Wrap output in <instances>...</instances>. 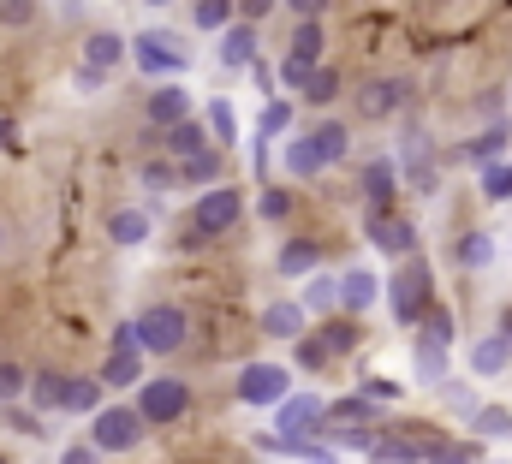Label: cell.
Listing matches in <instances>:
<instances>
[{"label": "cell", "instance_id": "cell-58", "mask_svg": "<svg viewBox=\"0 0 512 464\" xmlns=\"http://www.w3.org/2000/svg\"><path fill=\"white\" fill-rule=\"evenodd\" d=\"M495 334L512 346V304H501V316H495Z\"/></svg>", "mask_w": 512, "mask_h": 464}, {"label": "cell", "instance_id": "cell-43", "mask_svg": "<svg viewBox=\"0 0 512 464\" xmlns=\"http://www.w3.org/2000/svg\"><path fill=\"white\" fill-rule=\"evenodd\" d=\"M256 131H262V137L292 131V102H286V96H268V102H262V119H256Z\"/></svg>", "mask_w": 512, "mask_h": 464}, {"label": "cell", "instance_id": "cell-3", "mask_svg": "<svg viewBox=\"0 0 512 464\" xmlns=\"http://www.w3.org/2000/svg\"><path fill=\"white\" fill-rule=\"evenodd\" d=\"M131 322H137L143 357H149V351H155V357H173V351L191 346V316H185L179 304H149V310H137Z\"/></svg>", "mask_w": 512, "mask_h": 464}, {"label": "cell", "instance_id": "cell-44", "mask_svg": "<svg viewBox=\"0 0 512 464\" xmlns=\"http://www.w3.org/2000/svg\"><path fill=\"white\" fill-rule=\"evenodd\" d=\"M334 304H340V280H334V274L304 280V310H334Z\"/></svg>", "mask_w": 512, "mask_h": 464}, {"label": "cell", "instance_id": "cell-6", "mask_svg": "<svg viewBox=\"0 0 512 464\" xmlns=\"http://www.w3.org/2000/svg\"><path fill=\"white\" fill-rule=\"evenodd\" d=\"M507 143H512V119L495 114L477 137H465V143H453L441 161H459V167H477V173H489V167H501L507 161Z\"/></svg>", "mask_w": 512, "mask_h": 464}, {"label": "cell", "instance_id": "cell-46", "mask_svg": "<svg viewBox=\"0 0 512 464\" xmlns=\"http://www.w3.org/2000/svg\"><path fill=\"white\" fill-rule=\"evenodd\" d=\"M477 185H483V197H489V203H512V161L489 167V173H477Z\"/></svg>", "mask_w": 512, "mask_h": 464}, {"label": "cell", "instance_id": "cell-28", "mask_svg": "<svg viewBox=\"0 0 512 464\" xmlns=\"http://www.w3.org/2000/svg\"><path fill=\"white\" fill-rule=\"evenodd\" d=\"M239 24V0H197L191 6V30H203V36H227Z\"/></svg>", "mask_w": 512, "mask_h": 464}, {"label": "cell", "instance_id": "cell-17", "mask_svg": "<svg viewBox=\"0 0 512 464\" xmlns=\"http://www.w3.org/2000/svg\"><path fill=\"white\" fill-rule=\"evenodd\" d=\"M316 268H322V250L310 238H286L280 256H274V274L280 280H316Z\"/></svg>", "mask_w": 512, "mask_h": 464}, {"label": "cell", "instance_id": "cell-22", "mask_svg": "<svg viewBox=\"0 0 512 464\" xmlns=\"http://www.w3.org/2000/svg\"><path fill=\"white\" fill-rule=\"evenodd\" d=\"M149 232H155V209H114V215H108V238H114L120 250L149 244Z\"/></svg>", "mask_w": 512, "mask_h": 464}, {"label": "cell", "instance_id": "cell-64", "mask_svg": "<svg viewBox=\"0 0 512 464\" xmlns=\"http://www.w3.org/2000/svg\"><path fill=\"white\" fill-rule=\"evenodd\" d=\"M0 464H6V459H0Z\"/></svg>", "mask_w": 512, "mask_h": 464}, {"label": "cell", "instance_id": "cell-25", "mask_svg": "<svg viewBox=\"0 0 512 464\" xmlns=\"http://www.w3.org/2000/svg\"><path fill=\"white\" fill-rule=\"evenodd\" d=\"M310 137H316V149H322L328 167H346V161H352V131H346V119H316Z\"/></svg>", "mask_w": 512, "mask_h": 464}, {"label": "cell", "instance_id": "cell-61", "mask_svg": "<svg viewBox=\"0 0 512 464\" xmlns=\"http://www.w3.org/2000/svg\"><path fill=\"white\" fill-rule=\"evenodd\" d=\"M0 250H6V227H0Z\"/></svg>", "mask_w": 512, "mask_h": 464}, {"label": "cell", "instance_id": "cell-47", "mask_svg": "<svg viewBox=\"0 0 512 464\" xmlns=\"http://www.w3.org/2000/svg\"><path fill=\"white\" fill-rule=\"evenodd\" d=\"M36 12H42L36 0H0V24H6V30H30Z\"/></svg>", "mask_w": 512, "mask_h": 464}, {"label": "cell", "instance_id": "cell-37", "mask_svg": "<svg viewBox=\"0 0 512 464\" xmlns=\"http://www.w3.org/2000/svg\"><path fill=\"white\" fill-rule=\"evenodd\" d=\"M256 221H268V227L292 221V191H286V185H262V197H256Z\"/></svg>", "mask_w": 512, "mask_h": 464}, {"label": "cell", "instance_id": "cell-48", "mask_svg": "<svg viewBox=\"0 0 512 464\" xmlns=\"http://www.w3.org/2000/svg\"><path fill=\"white\" fill-rule=\"evenodd\" d=\"M423 453H429V464H477V441H465V447H441V441H423Z\"/></svg>", "mask_w": 512, "mask_h": 464}, {"label": "cell", "instance_id": "cell-52", "mask_svg": "<svg viewBox=\"0 0 512 464\" xmlns=\"http://www.w3.org/2000/svg\"><path fill=\"white\" fill-rule=\"evenodd\" d=\"M358 393H370L376 405H393V399H399V381H382V375H370V381H364Z\"/></svg>", "mask_w": 512, "mask_h": 464}, {"label": "cell", "instance_id": "cell-26", "mask_svg": "<svg viewBox=\"0 0 512 464\" xmlns=\"http://www.w3.org/2000/svg\"><path fill=\"white\" fill-rule=\"evenodd\" d=\"M340 90H346L340 66H328V60H322V66L304 78V90H298V96H304V108H334V102H340Z\"/></svg>", "mask_w": 512, "mask_h": 464}, {"label": "cell", "instance_id": "cell-54", "mask_svg": "<svg viewBox=\"0 0 512 464\" xmlns=\"http://www.w3.org/2000/svg\"><path fill=\"white\" fill-rule=\"evenodd\" d=\"M274 12V0H239V24H262Z\"/></svg>", "mask_w": 512, "mask_h": 464}, {"label": "cell", "instance_id": "cell-19", "mask_svg": "<svg viewBox=\"0 0 512 464\" xmlns=\"http://www.w3.org/2000/svg\"><path fill=\"white\" fill-rule=\"evenodd\" d=\"M256 447L262 453H274V459H298V464H334V447H322V441H298V435H256Z\"/></svg>", "mask_w": 512, "mask_h": 464}, {"label": "cell", "instance_id": "cell-8", "mask_svg": "<svg viewBox=\"0 0 512 464\" xmlns=\"http://www.w3.org/2000/svg\"><path fill=\"white\" fill-rule=\"evenodd\" d=\"M239 221H245V191L239 185H215V191H203L191 203V227L203 232V238H221V232H233Z\"/></svg>", "mask_w": 512, "mask_h": 464}, {"label": "cell", "instance_id": "cell-35", "mask_svg": "<svg viewBox=\"0 0 512 464\" xmlns=\"http://www.w3.org/2000/svg\"><path fill=\"white\" fill-rule=\"evenodd\" d=\"M316 340L334 351V357H352V351H358V316H334V322H322Z\"/></svg>", "mask_w": 512, "mask_h": 464}, {"label": "cell", "instance_id": "cell-34", "mask_svg": "<svg viewBox=\"0 0 512 464\" xmlns=\"http://www.w3.org/2000/svg\"><path fill=\"white\" fill-rule=\"evenodd\" d=\"M102 393H108V387H102V375H78V381H72V393H66V411H78V417H102V411H108V405H102Z\"/></svg>", "mask_w": 512, "mask_h": 464}, {"label": "cell", "instance_id": "cell-32", "mask_svg": "<svg viewBox=\"0 0 512 464\" xmlns=\"http://www.w3.org/2000/svg\"><path fill=\"white\" fill-rule=\"evenodd\" d=\"M322 54H328V36H322V24H292V48H286V60H298V66H322Z\"/></svg>", "mask_w": 512, "mask_h": 464}, {"label": "cell", "instance_id": "cell-49", "mask_svg": "<svg viewBox=\"0 0 512 464\" xmlns=\"http://www.w3.org/2000/svg\"><path fill=\"white\" fill-rule=\"evenodd\" d=\"M6 423H12L18 435H30V441H42V417H36L30 405H6Z\"/></svg>", "mask_w": 512, "mask_h": 464}, {"label": "cell", "instance_id": "cell-53", "mask_svg": "<svg viewBox=\"0 0 512 464\" xmlns=\"http://www.w3.org/2000/svg\"><path fill=\"white\" fill-rule=\"evenodd\" d=\"M286 12H298V24H322L328 0H286Z\"/></svg>", "mask_w": 512, "mask_h": 464}, {"label": "cell", "instance_id": "cell-59", "mask_svg": "<svg viewBox=\"0 0 512 464\" xmlns=\"http://www.w3.org/2000/svg\"><path fill=\"white\" fill-rule=\"evenodd\" d=\"M203 244H209V238H203L197 227H185V232H179V250H203Z\"/></svg>", "mask_w": 512, "mask_h": 464}, {"label": "cell", "instance_id": "cell-12", "mask_svg": "<svg viewBox=\"0 0 512 464\" xmlns=\"http://www.w3.org/2000/svg\"><path fill=\"white\" fill-rule=\"evenodd\" d=\"M382 274L376 268H364V262H352L346 274H340V310L346 316H364V310H376V298H382Z\"/></svg>", "mask_w": 512, "mask_h": 464}, {"label": "cell", "instance_id": "cell-16", "mask_svg": "<svg viewBox=\"0 0 512 464\" xmlns=\"http://www.w3.org/2000/svg\"><path fill=\"white\" fill-rule=\"evenodd\" d=\"M280 161H286L292 179H316V173H328V161H322V149H316L310 131H292V137L280 143Z\"/></svg>", "mask_w": 512, "mask_h": 464}, {"label": "cell", "instance_id": "cell-10", "mask_svg": "<svg viewBox=\"0 0 512 464\" xmlns=\"http://www.w3.org/2000/svg\"><path fill=\"white\" fill-rule=\"evenodd\" d=\"M405 102H411V84H405V78H364V84L352 90V108H358V119H364V125H382V119H393Z\"/></svg>", "mask_w": 512, "mask_h": 464}, {"label": "cell", "instance_id": "cell-41", "mask_svg": "<svg viewBox=\"0 0 512 464\" xmlns=\"http://www.w3.org/2000/svg\"><path fill=\"white\" fill-rule=\"evenodd\" d=\"M376 464H429V453L417 447V441H399V435H382V447L370 453Z\"/></svg>", "mask_w": 512, "mask_h": 464}, {"label": "cell", "instance_id": "cell-29", "mask_svg": "<svg viewBox=\"0 0 512 464\" xmlns=\"http://www.w3.org/2000/svg\"><path fill=\"white\" fill-rule=\"evenodd\" d=\"M179 167H185V185L203 197V191H215V185H221L227 155H221V143H215V149H203V155H191V161H179Z\"/></svg>", "mask_w": 512, "mask_h": 464}, {"label": "cell", "instance_id": "cell-15", "mask_svg": "<svg viewBox=\"0 0 512 464\" xmlns=\"http://www.w3.org/2000/svg\"><path fill=\"white\" fill-rule=\"evenodd\" d=\"M256 328L268 334V340H304V298H274L262 316H256Z\"/></svg>", "mask_w": 512, "mask_h": 464}, {"label": "cell", "instance_id": "cell-11", "mask_svg": "<svg viewBox=\"0 0 512 464\" xmlns=\"http://www.w3.org/2000/svg\"><path fill=\"white\" fill-rule=\"evenodd\" d=\"M274 435L328 441V405H322L316 393H298V399H286V405H280V423H274Z\"/></svg>", "mask_w": 512, "mask_h": 464}, {"label": "cell", "instance_id": "cell-56", "mask_svg": "<svg viewBox=\"0 0 512 464\" xmlns=\"http://www.w3.org/2000/svg\"><path fill=\"white\" fill-rule=\"evenodd\" d=\"M251 84H256V90H274V84H280V72H274L268 60H256V66H251Z\"/></svg>", "mask_w": 512, "mask_h": 464}, {"label": "cell", "instance_id": "cell-20", "mask_svg": "<svg viewBox=\"0 0 512 464\" xmlns=\"http://www.w3.org/2000/svg\"><path fill=\"white\" fill-rule=\"evenodd\" d=\"M143 114H149L155 131H173V125H185V119H191V96H185L179 84H155V96H149V108H143Z\"/></svg>", "mask_w": 512, "mask_h": 464}, {"label": "cell", "instance_id": "cell-14", "mask_svg": "<svg viewBox=\"0 0 512 464\" xmlns=\"http://www.w3.org/2000/svg\"><path fill=\"white\" fill-rule=\"evenodd\" d=\"M84 66H96V72L114 78V66H131V36H120V30H90L84 36Z\"/></svg>", "mask_w": 512, "mask_h": 464}, {"label": "cell", "instance_id": "cell-57", "mask_svg": "<svg viewBox=\"0 0 512 464\" xmlns=\"http://www.w3.org/2000/svg\"><path fill=\"white\" fill-rule=\"evenodd\" d=\"M0 149H18V125L0 114Z\"/></svg>", "mask_w": 512, "mask_h": 464}, {"label": "cell", "instance_id": "cell-1", "mask_svg": "<svg viewBox=\"0 0 512 464\" xmlns=\"http://www.w3.org/2000/svg\"><path fill=\"white\" fill-rule=\"evenodd\" d=\"M441 298H435V274H429V262L423 256H411V262H399L393 268V280H387V310H393V322L399 328H423V316L435 310Z\"/></svg>", "mask_w": 512, "mask_h": 464}, {"label": "cell", "instance_id": "cell-4", "mask_svg": "<svg viewBox=\"0 0 512 464\" xmlns=\"http://www.w3.org/2000/svg\"><path fill=\"white\" fill-rule=\"evenodd\" d=\"M131 405L143 411L149 429H167V423H179V417L191 411V381H179V375H149Z\"/></svg>", "mask_w": 512, "mask_h": 464}, {"label": "cell", "instance_id": "cell-40", "mask_svg": "<svg viewBox=\"0 0 512 464\" xmlns=\"http://www.w3.org/2000/svg\"><path fill=\"white\" fill-rule=\"evenodd\" d=\"M328 363H334V351L322 346V340H316V334H304V340H298V346H292V369H304V375H322V369H328Z\"/></svg>", "mask_w": 512, "mask_h": 464}, {"label": "cell", "instance_id": "cell-2", "mask_svg": "<svg viewBox=\"0 0 512 464\" xmlns=\"http://www.w3.org/2000/svg\"><path fill=\"white\" fill-rule=\"evenodd\" d=\"M131 66L161 84V78H179V72L191 66V48H185L173 30H137V36H131Z\"/></svg>", "mask_w": 512, "mask_h": 464}, {"label": "cell", "instance_id": "cell-50", "mask_svg": "<svg viewBox=\"0 0 512 464\" xmlns=\"http://www.w3.org/2000/svg\"><path fill=\"white\" fill-rule=\"evenodd\" d=\"M102 84H108V72H96V66H78V72H72V90H78V96H96Z\"/></svg>", "mask_w": 512, "mask_h": 464}, {"label": "cell", "instance_id": "cell-39", "mask_svg": "<svg viewBox=\"0 0 512 464\" xmlns=\"http://www.w3.org/2000/svg\"><path fill=\"white\" fill-rule=\"evenodd\" d=\"M441 399H447V411H453V417H465V423H471V417L483 411V399H477V387H471V381H459V375H453V381L441 387Z\"/></svg>", "mask_w": 512, "mask_h": 464}, {"label": "cell", "instance_id": "cell-21", "mask_svg": "<svg viewBox=\"0 0 512 464\" xmlns=\"http://www.w3.org/2000/svg\"><path fill=\"white\" fill-rule=\"evenodd\" d=\"M328 423H334V429H376V423H382V405H376L370 393H346V399L328 405Z\"/></svg>", "mask_w": 512, "mask_h": 464}, {"label": "cell", "instance_id": "cell-38", "mask_svg": "<svg viewBox=\"0 0 512 464\" xmlns=\"http://www.w3.org/2000/svg\"><path fill=\"white\" fill-rule=\"evenodd\" d=\"M30 375H36V369L0 357V405H24V399H30Z\"/></svg>", "mask_w": 512, "mask_h": 464}, {"label": "cell", "instance_id": "cell-63", "mask_svg": "<svg viewBox=\"0 0 512 464\" xmlns=\"http://www.w3.org/2000/svg\"><path fill=\"white\" fill-rule=\"evenodd\" d=\"M507 102H512V96H507Z\"/></svg>", "mask_w": 512, "mask_h": 464}, {"label": "cell", "instance_id": "cell-60", "mask_svg": "<svg viewBox=\"0 0 512 464\" xmlns=\"http://www.w3.org/2000/svg\"><path fill=\"white\" fill-rule=\"evenodd\" d=\"M143 6H173V0H143Z\"/></svg>", "mask_w": 512, "mask_h": 464}, {"label": "cell", "instance_id": "cell-62", "mask_svg": "<svg viewBox=\"0 0 512 464\" xmlns=\"http://www.w3.org/2000/svg\"><path fill=\"white\" fill-rule=\"evenodd\" d=\"M441 6H447V0H441Z\"/></svg>", "mask_w": 512, "mask_h": 464}, {"label": "cell", "instance_id": "cell-13", "mask_svg": "<svg viewBox=\"0 0 512 464\" xmlns=\"http://www.w3.org/2000/svg\"><path fill=\"white\" fill-rule=\"evenodd\" d=\"M399 161L393 155H370L364 161V197H370V209H393L399 203Z\"/></svg>", "mask_w": 512, "mask_h": 464}, {"label": "cell", "instance_id": "cell-23", "mask_svg": "<svg viewBox=\"0 0 512 464\" xmlns=\"http://www.w3.org/2000/svg\"><path fill=\"white\" fill-rule=\"evenodd\" d=\"M215 60H221L227 72H251L256 60H262V54H256V24H233V30L221 36V54H215Z\"/></svg>", "mask_w": 512, "mask_h": 464}, {"label": "cell", "instance_id": "cell-18", "mask_svg": "<svg viewBox=\"0 0 512 464\" xmlns=\"http://www.w3.org/2000/svg\"><path fill=\"white\" fill-rule=\"evenodd\" d=\"M66 393H72V381H66L60 369H36V375H30V399H24V405H30L36 417H54V411H66Z\"/></svg>", "mask_w": 512, "mask_h": 464}, {"label": "cell", "instance_id": "cell-27", "mask_svg": "<svg viewBox=\"0 0 512 464\" xmlns=\"http://www.w3.org/2000/svg\"><path fill=\"white\" fill-rule=\"evenodd\" d=\"M203 149H215V143H209V125H197V119H185V125L161 131V155H179V161H191V155H203Z\"/></svg>", "mask_w": 512, "mask_h": 464}, {"label": "cell", "instance_id": "cell-36", "mask_svg": "<svg viewBox=\"0 0 512 464\" xmlns=\"http://www.w3.org/2000/svg\"><path fill=\"white\" fill-rule=\"evenodd\" d=\"M471 435H477V441H512V411L507 405H483V411L471 417Z\"/></svg>", "mask_w": 512, "mask_h": 464}, {"label": "cell", "instance_id": "cell-7", "mask_svg": "<svg viewBox=\"0 0 512 464\" xmlns=\"http://www.w3.org/2000/svg\"><path fill=\"white\" fill-rule=\"evenodd\" d=\"M143 435H149V423H143V411H137V405H108V411L90 423L96 453H137V447H143Z\"/></svg>", "mask_w": 512, "mask_h": 464}, {"label": "cell", "instance_id": "cell-55", "mask_svg": "<svg viewBox=\"0 0 512 464\" xmlns=\"http://www.w3.org/2000/svg\"><path fill=\"white\" fill-rule=\"evenodd\" d=\"M268 161H274V149H268V137L256 131V137H251V167H256V179L268 173Z\"/></svg>", "mask_w": 512, "mask_h": 464}, {"label": "cell", "instance_id": "cell-33", "mask_svg": "<svg viewBox=\"0 0 512 464\" xmlns=\"http://www.w3.org/2000/svg\"><path fill=\"white\" fill-rule=\"evenodd\" d=\"M102 375V387H114V393H126V387H143L149 375H143V357H120V351H108V363L96 369Z\"/></svg>", "mask_w": 512, "mask_h": 464}, {"label": "cell", "instance_id": "cell-9", "mask_svg": "<svg viewBox=\"0 0 512 464\" xmlns=\"http://www.w3.org/2000/svg\"><path fill=\"white\" fill-rule=\"evenodd\" d=\"M364 238L387 250L393 262H411V256H423L417 250V221H405V215H393V209H370L364 215Z\"/></svg>", "mask_w": 512, "mask_h": 464}, {"label": "cell", "instance_id": "cell-5", "mask_svg": "<svg viewBox=\"0 0 512 464\" xmlns=\"http://www.w3.org/2000/svg\"><path fill=\"white\" fill-rule=\"evenodd\" d=\"M292 399V369L286 363H268V357H256L239 369V405H256V411H280Z\"/></svg>", "mask_w": 512, "mask_h": 464}, {"label": "cell", "instance_id": "cell-42", "mask_svg": "<svg viewBox=\"0 0 512 464\" xmlns=\"http://www.w3.org/2000/svg\"><path fill=\"white\" fill-rule=\"evenodd\" d=\"M137 179H143V191H173V185H185V167H173V161H143Z\"/></svg>", "mask_w": 512, "mask_h": 464}, {"label": "cell", "instance_id": "cell-51", "mask_svg": "<svg viewBox=\"0 0 512 464\" xmlns=\"http://www.w3.org/2000/svg\"><path fill=\"white\" fill-rule=\"evenodd\" d=\"M60 464H102V453H96V441H66Z\"/></svg>", "mask_w": 512, "mask_h": 464}, {"label": "cell", "instance_id": "cell-45", "mask_svg": "<svg viewBox=\"0 0 512 464\" xmlns=\"http://www.w3.org/2000/svg\"><path fill=\"white\" fill-rule=\"evenodd\" d=\"M209 131H215V143H221V149L239 137V119H233V102H227V96H215V102H209Z\"/></svg>", "mask_w": 512, "mask_h": 464}, {"label": "cell", "instance_id": "cell-30", "mask_svg": "<svg viewBox=\"0 0 512 464\" xmlns=\"http://www.w3.org/2000/svg\"><path fill=\"white\" fill-rule=\"evenodd\" d=\"M453 262H459L465 274H477V268H489V262H495V238H489L483 227L459 232V244H453Z\"/></svg>", "mask_w": 512, "mask_h": 464}, {"label": "cell", "instance_id": "cell-31", "mask_svg": "<svg viewBox=\"0 0 512 464\" xmlns=\"http://www.w3.org/2000/svg\"><path fill=\"white\" fill-rule=\"evenodd\" d=\"M411 340H423V346H441V351H453V346H459V316H453L447 304H435V310L423 316V328H417Z\"/></svg>", "mask_w": 512, "mask_h": 464}, {"label": "cell", "instance_id": "cell-24", "mask_svg": "<svg viewBox=\"0 0 512 464\" xmlns=\"http://www.w3.org/2000/svg\"><path fill=\"white\" fill-rule=\"evenodd\" d=\"M507 369H512V346L501 340V334H495V328H489V334H483V340L471 346V375L495 381V375H507Z\"/></svg>", "mask_w": 512, "mask_h": 464}]
</instances>
